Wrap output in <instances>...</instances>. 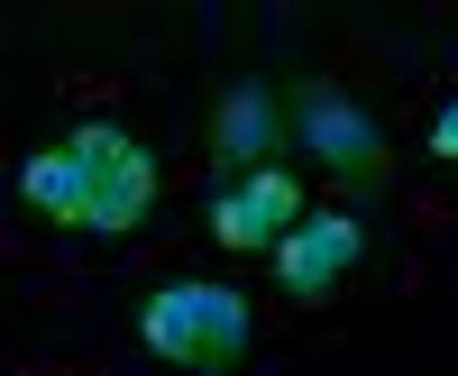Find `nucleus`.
<instances>
[{"label":"nucleus","instance_id":"nucleus-7","mask_svg":"<svg viewBox=\"0 0 458 376\" xmlns=\"http://www.w3.org/2000/svg\"><path fill=\"white\" fill-rule=\"evenodd\" d=\"M266 138H276V120H266V92L239 83V92L220 101V157H257Z\"/></svg>","mask_w":458,"mask_h":376},{"label":"nucleus","instance_id":"nucleus-5","mask_svg":"<svg viewBox=\"0 0 458 376\" xmlns=\"http://www.w3.org/2000/svg\"><path fill=\"white\" fill-rule=\"evenodd\" d=\"M293 220H302V184H293L284 166H257L239 193L211 202V239H220V248H266V257H276V239L293 230Z\"/></svg>","mask_w":458,"mask_h":376},{"label":"nucleus","instance_id":"nucleus-3","mask_svg":"<svg viewBox=\"0 0 458 376\" xmlns=\"http://www.w3.org/2000/svg\"><path fill=\"white\" fill-rule=\"evenodd\" d=\"M358 248H367V230H358L349 211H302L293 230L276 239V276H284L293 303H321V294L358 267Z\"/></svg>","mask_w":458,"mask_h":376},{"label":"nucleus","instance_id":"nucleus-4","mask_svg":"<svg viewBox=\"0 0 458 376\" xmlns=\"http://www.w3.org/2000/svg\"><path fill=\"white\" fill-rule=\"evenodd\" d=\"M302 147L330 166V175H386V129L339 92V83H302Z\"/></svg>","mask_w":458,"mask_h":376},{"label":"nucleus","instance_id":"nucleus-6","mask_svg":"<svg viewBox=\"0 0 458 376\" xmlns=\"http://www.w3.org/2000/svg\"><path fill=\"white\" fill-rule=\"evenodd\" d=\"M19 193H28L37 211H55V220H83V175H73L64 147H37V157L19 166Z\"/></svg>","mask_w":458,"mask_h":376},{"label":"nucleus","instance_id":"nucleus-1","mask_svg":"<svg viewBox=\"0 0 458 376\" xmlns=\"http://www.w3.org/2000/svg\"><path fill=\"white\" fill-rule=\"evenodd\" d=\"M138 340L157 349V358H174V367H229L248 349V303L229 285H165L157 303L138 312Z\"/></svg>","mask_w":458,"mask_h":376},{"label":"nucleus","instance_id":"nucleus-2","mask_svg":"<svg viewBox=\"0 0 458 376\" xmlns=\"http://www.w3.org/2000/svg\"><path fill=\"white\" fill-rule=\"evenodd\" d=\"M64 157H73V175H83V230H138V220H147V202H157V166H147V147L129 129L92 120V129L64 138Z\"/></svg>","mask_w":458,"mask_h":376},{"label":"nucleus","instance_id":"nucleus-8","mask_svg":"<svg viewBox=\"0 0 458 376\" xmlns=\"http://www.w3.org/2000/svg\"><path fill=\"white\" fill-rule=\"evenodd\" d=\"M431 147H440V157H449V166H458V92H449V101H440V120H431Z\"/></svg>","mask_w":458,"mask_h":376}]
</instances>
